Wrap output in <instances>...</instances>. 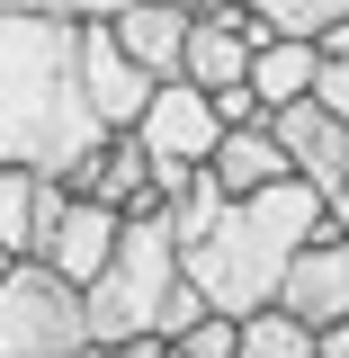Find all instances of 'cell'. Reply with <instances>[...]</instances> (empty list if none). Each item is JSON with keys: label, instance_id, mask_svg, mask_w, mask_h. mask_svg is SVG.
Masks as SVG:
<instances>
[{"label": "cell", "instance_id": "cell-1", "mask_svg": "<svg viewBox=\"0 0 349 358\" xmlns=\"http://www.w3.org/2000/svg\"><path fill=\"white\" fill-rule=\"evenodd\" d=\"M108 143L81 90V27L72 18H0V162H27L45 179H81Z\"/></svg>", "mask_w": 349, "mask_h": 358}, {"label": "cell", "instance_id": "cell-2", "mask_svg": "<svg viewBox=\"0 0 349 358\" xmlns=\"http://www.w3.org/2000/svg\"><path fill=\"white\" fill-rule=\"evenodd\" d=\"M313 233H332V197L305 179H278L251 197H224V215L197 242H179V268L215 313H251V305H278V278Z\"/></svg>", "mask_w": 349, "mask_h": 358}, {"label": "cell", "instance_id": "cell-3", "mask_svg": "<svg viewBox=\"0 0 349 358\" xmlns=\"http://www.w3.org/2000/svg\"><path fill=\"white\" fill-rule=\"evenodd\" d=\"M179 233L171 215H126V233H117V251H108V268L81 287L90 305V341L108 350V341H126V331H162V313H171L179 296ZM171 341V331H162Z\"/></svg>", "mask_w": 349, "mask_h": 358}, {"label": "cell", "instance_id": "cell-4", "mask_svg": "<svg viewBox=\"0 0 349 358\" xmlns=\"http://www.w3.org/2000/svg\"><path fill=\"white\" fill-rule=\"evenodd\" d=\"M90 350V305L63 268L9 260L0 278V358H72Z\"/></svg>", "mask_w": 349, "mask_h": 358}, {"label": "cell", "instance_id": "cell-5", "mask_svg": "<svg viewBox=\"0 0 349 358\" xmlns=\"http://www.w3.org/2000/svg\"><path fill=\"white\" fill-rule=\"evenodd\" d=\"M126 134L152 152V162H206V152L224 143L215 90H197V81H152V99H143V117H134Z\"/></svg>", "mask_w": 349, "mask_h": 358}, {"label": "cell", "instance_id": "cell-6", "mask_svg": "<svg viewBox=\"0 0 349 358\" xmlns=\"http://www.w3.org/2000/svg\"><path fill=\"white\" fill-rule=\"evenodd\" d=\"M269 134H278V152H287V171L305 179V188H341L349 179V117H332L322 99H287V108H269Z\"/></svg>", "mask_w": 349, "mask_h": 358}, {"label": "cell", "instance_id": "cell-7", "mask_svg": "<svg viewBox=\"0 0 349 358\" xmlns=\"http://www.w3.org/2000/svg\"><path fill=\"white\" fill-rule=\"evenodd\" d=\"M81 90H90V117H99L108 134H126L134 117H143V99H152V72L108 36V18L81 27Z\"/></svg>", "mask_w": 349, "mask_h": 358}, {"label": "cell", "instance_id": "cell-8", "mask_svg": "<svg viewBox=\"0 0 349 358\" xmlns=\"http://www.w3.org/2000/svg\"><path fill=\"white\" fill-rule=\"evenodd\" d=\"M278 305L296 313V322H313V331L349 313V233H341V224H332V233H313L305 251L287 260V278H278Z\"/></svg>", "mask_w": 349, "mask_h": 358}, {"label": "cell", "instance_id": "cell-9", "mask_svg": "<svg viewBox=\"0 0 349 358\" xmlns=\"http://www.w3.org/2000/svg\"><path fill=\"white\" fill-rule=\"evenodd\" d=\"M117 233H126V215H117V206H99V197H63V215L45 224L36 260L63 268L72 287H90V278L108 268V251H117Z\"/></svg>", "mask_w": 349, "mask_h": 358}, {"label": "cell", "instance_id": "cell-10", "mask_svg": "<svg viewBox=\"0 0 349 358\" xmlns=\"http://www.w3.org/2000/svg\"><path fill=\"white\" fill-rule=\"evenodd\" d=\"M63 188L117 206V215H162V197H152V152H143L134 134H108V143L81 162V179H63Z\"/></svg>", "mask_w": 349, "mask_h": 358}, {"label": "cell", "instance_id": "cell-11", "mask_svg": "<svg viewBox=\"0 0 349 358\" xmlns=\"http://www.w3.org/2000/svg\"><path fill=\"white\" fill-rule=\"evenodd\" d=\"M63 179H45L27 171V162H0V251L9 260H36V242H45V224L63 215Z\"/></svg>", "mask_w": 349, "mask_h": 358}, {"label": "cell", "instance_id": "cell-12", "mask_svg": "<svg viewBox=\"0 0 349 358\" xmlns=\"http://www.w3.org/2000/svg\"><path fill=\"white\" fill-rule=\"evenodd\" d=\"M108 36L126 45L152 81H179V54H188V9H179V0H126V9L108 18Z\"/></svg>", "mask_w": 349, "mask_h": 358}, {"label": "cell", "instance_id": "cell-13", "mask_svg": "<svg viewBox=\"0 0 349 358\" xmlns=\"http://www.w3.org/2000/svg\"><path fill=\"white\" fill-rule=\"evenodd\" d=\"M206 179H215L224 197H251V188H278V179H296V171H287V152H278L269 126H224V143L206 152Z\"/></svg>", "mask_w": 349, "mask_h": 358}, {"label": "cell", "instance_id": "cell-14", "mask_svg": "<svg viewBox=\"0 0 349 358\" xmlns=\"http://www.w3.org/2000/svg\"><path fill=\"white\" fill-rule=\"evenodd\" d=\"M313 72H322V45L269 27V36L251 45V72H242V81L260 90V108H287V99H313Z\"/></svg>", "mask_w": 349, "mask_h": 358}, {"label": "cell", "instance_id": "cell-15", "mask_svg": "<svg viewBox=\"0 0 349 358\" xmlns=\"http://www.w3.org/2000/svg\"><path fill=\"white\" fill-rule=\"evenodd\" d=\"M233 358H313V322H296L287 305H251L233 331Z\"/></svg>", "mask_w": 349, "mask_h": 358}, {"label": "cell", "instance_id": "cell-16", "mask_svg": "<svg viewBox=\"0 0 349 358\" xmlns=\"http://www.w3.org/2000/svg\"><path fill=\"white\" fill-rule=\"evenodd\" d=\"M260 27H278V36H322L332 18H349V0H242Z\"/></svg>", "mask_w": 349, "mask_h": 358}, {"label": "cell", "instance_id": "cell-17", "mask_svg": "<svg viewBox=\"0 0 349 358\" xmlns=\"http://www.w3.org/2000/svg\"><path fill=\"white\" fill-rule=\"evenodd\" d=\"M233 331H242V313H215V305H206L171 350H179V358H233Z\"/></svg>", "mask_w": 349, "mask_h": 358}, {"label": "cell", "instance_id": "cell-18", "mask_svg": "<svg viewBox=\"0 0 349 358\" xmlns=\"http://www.w3.org/2000/svg\"><path fill=\"white\" fill-rule=\"evenodd\" d=\"M215 117H224V126H269V108H260V90H251V81H224V90H215Z\"/></svg>", "mask_w": 349, "mask_h": 358}, {"label": "cell", "instance_id": "cell-19", "mask_svg": "<svg viewBox=\"0 0 349 358\" xmlns=\"http://www.w3.org/2000/svg\"><path fill=\"white\" fill-rule=\"evenodd\" d=\"M313 99H322L332 117H349V54H322V72H313Z\"/></svg>", "mask_w": 349, "mask_h": 358}, {"label": "cell", "instance_id": "cell-20", "mask_svg": "<svg viewBox=\"0 0 349 358\" xmlns=\"http://www.w3.org/2000/svg\"><path fill=\"white\" fill-rule=\"evenodd\" d=\"M126 0H54V18H72V27H99V18H117Z\"/></svg>", "mask_w": 349, "mask_h": 358}, {"label": "cell", "instance_id": "cell-21", "mask_svg": "<svg viewBox=\"0 0 349 358\" xmlns=\"http://www.w3.org/2000/svg\"><path fill=\"white\" fill-rule=\"evenodd\" d=\"M108 358H171L162 331H126V341H108Z\"/></svg>", "mask_w": 349, "mask_h": 358}, {"label": "cell", "instance_id": "cell-22", "mask_svg": "<svg viewBox=\"0 0 349 358\" xmlns=\"http://www.w3.org/2000/svg\"><path fill=\"white\" fill-rule=\"evenodd\" d=\"M313 358H349V313H341V322H322V331H313Z\"/></svg>", "mask_w": 349, "mask_h": 358}, {"label": "cell", "instance_id": "cell-23", "mask_svg": "<svg viewBox=\"0 0 349 358\" xmlns=\"http://www.w3.org/2000/svg\"><path fill=\"white\" fill-rule=\"evenodd\" d=\"M0 18H54V0H0Z\"/></svg>", "mask_w": 349, "mask_h": 358}, {"label": "cell", "instance_id": "cell-24", "mask_svg": "<svg viewBox=\"0 0 349 358\" xmlns=\"http://www.w3.org/2000/svg\"><path fill=\"white\" fill-rule=\"evenodd\" d=\"M313 45H322V54H349V18H332V27H322Z\"/></svg>", "mask_w": 349, "mask_h": 358}, {"label": "cell", "instance_id": "cell-25", "mask_svg": "<svg viewBox=\"0 0 349 358\" xmlns=\"http://www.w3.org/2000/svg\"><path fill=\"white\" fill-rule=\"evenodd\" d=\"M72 358H108V350H99V341H90V350H72Z\"/></svg>", "mask_w": 349, "mask_h": 358}, {"label": "cell", "instance_id": "cell-26", "mask_svg": "<svg viewBox=\"0 0 349 358\" xmlns=\"http://www.w3.org/2000/svg\"><path fill=\"white\" fill-rule=\"evenodd\" d=\"M0 278H9V251H0Z\"/></svg>", "mask_w": 349, "mask_h": 358}, {"label": "cell", "instance_id": "cell-27", "mask_svg": "<svg viewBox=\"0 0 349 358\" xmlns=\"http://www.w3.org/2000/svg\"><path fill=\"white\" fill-rule=\"evenodd\" d=\"M179 9H197V0H179Z\"/></svg>", "mask_w": 349, "mask_h": 358}, {"label": "cell", "instance_id": "cell-28", "mask_svg": "<svg viewBox=\"0 0 349 358\" xmlns=\"http://www.w3.org/2000/svg\"><path fill=\"white\" fill-rule=\"evenodd\" d=\"M171 358H179V350H171Z\"/></svg>", "mask_w": 349, "mask_h": 358}]
</instances>
